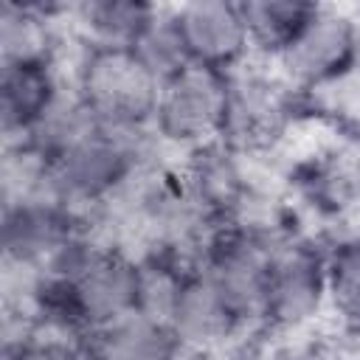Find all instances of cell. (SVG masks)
Listing matches in <instances>:
<instances>
[{"label": "cell", "instance_id": "obj_1", "mask_svg": "<svg viewBox=\"0 0 360 360\" xmlns=\"http://www.w3.org/2000/svg\"><path fill=\"white\" fill-rule=\"evenodd\" d=\"M172 155L158 143L152 129H104L96 127L73 149L51 163V186L59 202L82 217L104 208L138 172Z\"/></svg>", "mask_w": 360, "mask_h": 360}, {"label": "cell", "instance_id": "obj_2", "mask_svg": "<svg viewBox=\"0 0 360 360\" xmlns=\"http://www.w3.org/2000/svg\"><path fill=\"white\" fill-rule=\"evenodd\" d=\"M326 318L329 290L323 231L298 225L278 239L270 256L262 298V343L295 340Z\"/></svg>", "mask_w": 360, "mask_h": 360}, {"label": "cell", "instance_id": "obj_3", "mask_svg": "<svg viewBox=\"0 0 360 360\" xmlns=\"http://www.w3.org/2000/svg\"><path fill=\"white\" fill-rule=\"evenodd\" d=\"M70 87L104 129H152L160 82L129 48L76 45L68 62Z\"/></svg>", "mask_w": 360, "mask_h": 360}, {"label": "cell", "instance_id": "obj_4", "mask_svg": "<svg viewBox=\"0 0 360 360\" xmlns=\"http://www.w3.org/2000/svg\"><path fill=\"white\" fill-rule=\"evenodd\" d=\"M267 65L307 104L360 68V14L321 3L295 39Z\"/></svg>", "mask_w": 360, "mask_h": 360}, {"label": "cell", "instance_id": "obj_5", "mask_svg": "<svg viewBox=\"0 0 360 360\" xmlns=\"http://www.w3.org/2000/svg\"><path fill=\"white\" fill-rule=\"evenodd\" d=\"M228 110L225 73L186 65L166 82H160L152 135L174 158H186L202 146L222 141Z\"/></svg>", "mask_w": 360, "mask_h": 360}, {"label": "cell", "instance_id": "obj_6", "mask_svg": "<svg viewBox=\"0 0 360 360\" xmlns=\"http://www.w3.org/2000/svg\"><path fill=\"white\" fill-rule=\"evenodd\" d=\"M228 79V110L222 141L245 155L270 149L292 124L295 112L307 110L304 98L295 96L287 82L259 59L225 73Z\"/></svg>", "mask_w": 360, "mask_h": 360}, {"label": "cell", "instance_id": "obj_7", "mask_svg": "<svg viewBox=\"0 0 360 360\" xmlns=\"http://www.w3.org/2000/svg\"><path fill=\"white\" fill-rule=\"evenodd\" d=\"M163 323L186 354H250L259 343L200 264L186 273Z\"/></svg>", "mask_w": 360, "mask_h": 360}, {"label": "cell", "instance_id": "obj_8", "mask_svg": "<svg viewBox=\"0 0 360 360\" xmlns=\"http://www.w3.org/2000/svg\"><path fill=\"white\" fill-rule=\"evenodd\" d=\"M177 34L183 39L188 65L231 73L253 56L250 31L242 3L233 0H191L169 6Z\"/></svg>", "mask_w": 360, "mask_h": 360}, {"label": "cell", "instance_id": "obj_9", "mask_svg": "<svg viewBox=\"0 0 360 360\" xmlns=\"http://www.w3.org/2000/svg\"><path fill=\"white\" fill-rule=\"evenodd\" d=\"M290 183L298 205L332 228H343L360 211V141L346 135L340 143L307 155L290 174Z\"/></svg>", "mask_w": 360, "mask_h": 360}, {"label": "cell", "instance_id": "obj_10", "mask_svg": "<svg viewBox=\"0 0 360 360\" xmlns=\"http://www.w3.org/2000/svg\"><path fill=\"white\" fill-rule=\"evenodd\" d=\"M0 208L3 267L28 273H39L56 248L87 219L59 200H28Z\"/></svg>", "mask_w": 360, "mask_h": 360}, {"label": "cell", "instance_id": "obj_11", "mask_svg": "<svg viewBox=\"0 0 360 360\" xmlns=\"http://www.w3.org/2000/svg\"><path fill=\"white\" fill-rule=\"evenodd\" d=\"M70 62V59H68ZM68 62L0 65V132L3 146L20 143L31 127L68 90Z\"/></svg>", "mask_w": 360, "mask_h": 360}, {"label": "cell", "instance_id": "obj_12", "mask_svg": "<svg viewBox=\"0 0 360 360\" xmlns=\"http://www.w3.org/2000/svg\"><path fill=\"white\" fill-rule=\"evenodd\" d=\"M160 6L141 0H90L68 11V28L76 45L132 48Z\"/></svg>", "mask_w": 360, "mask_h": 360}, {"label": "cell", "instance_id": "obj_13", "mask_svg": "<svg viewBox=\"0 0 360 360\" xmlns=\"http://www.w3.org/2000/svg\"><path fill=\"white\" fill-rule=\"evenodd\" d=\"M329 321L340 338L360 343V228L343 225L323 231Z\"/></svg>", "mask_w": 360, "mask_h": 360}, {"label": "cell", "instance_id": "obj_14", "mask_svg": "<svg viewBox=\"0 0 360 360\" xmlns=\"http://www.w3.org/2000/svg\"><path fill=\"white\" fill-rule=\"evenodd\" d=\"M87 360H186L172 329L143 312H132L84 338Z\"/></svg>", "mask_w": 360, "mask_h": 360}, {"label": "cell", "instance_id": "obj_15", "mask_svg": "<svg viewBox=\"0 0 360 360\" xmlns=\"http://www.w3.org/2000/svg\"><path fill=\"white\" fill-rule=\"evenodd\" d=\"M318 6L321 3L301 0H242L253 56L259 62H273L309 22Z\"/></svg>", "mask_w": 360, "mask_h": 360}, {"label": "cell", "instance_id": "obj_16", "mask_svg": "<svg viewBox=\"0 0 360 360\" xmlns=\"http://www.w3.org/2000/svg\"><path fill=\"white\" fill-rule=\"evenodd\" d=\"M96 127H98L96 118L87 112V107L79 101V96L73 93V87L68 84V90L53 101V107L31 127V132L17 146H25L34 155H39L42 160L53 163L59 155H65L82 138H87Z\"/></svg>", "mask_w": 360, "mask_h": 360}, {"label": "cell", "instance_id": "obj_17", "mask_svg": "<svg viewBox=\"0 0 360 360\" xmlns=\"http://www.w3.org/2000/svg\"><path fill=\"white\" fill-rule=\"evenodd\" d=\"M0 360H87L84 338L31 329L3 321V357Z\"/></svg>", "mask_w": 360, "mask_h": 360}, {"label": "cell", "instance_id": "obj_18", "mask_svg": "<svg viewBox=\"0 0 360 360\" xmlns=\"http://www.w3.org/2000/svg\"><path fill=\"white\" fill-rule=\"evenodd\" d=\"M129 51L149 68V73L158 82H166L169 76H174L177 70H183L188 65V56H186V48H183V39L177 34L169 6H160L155 20L146 25L141 39Z\"/></svg>", "mask_w": 360, "mask_h": 360}, {"label": "cell", "instance_id": "obj_19", "mask_svg": "<svg viewBox=\"0 0 360 360\" xmlns=\"http://www.w3.org/2000/svg\"><path fill=\"white\" fill-rule=\"evenodd\" d=\"M248 360H338V357H332L321 349L304 346L298 340H284V343H270L267 349L250 352Z\"/></svg>", "mask_w": 360, "mask_h": 360}, {"label": "cell", "instance_id": "obj_20", "mask_svg": "<svg viewBox=\"0 0 360 360\" xmlns=\"http://www.w3.org/2000/svg\"><path fill=\"white\" fill-rule=\"evenodd\" d=\"M250 354H186V360H248Z\"/></svg>", "mask_w": 360, "mask_h": 360}]
</instances>
